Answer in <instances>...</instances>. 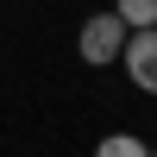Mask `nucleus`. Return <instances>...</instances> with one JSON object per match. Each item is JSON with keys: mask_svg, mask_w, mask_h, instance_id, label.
Listing matches in <instances>:
<instances>
[{"mask_svg": "<svg viewBox=\"0 0 157 157\" xmlns=\"http://www.w3.org/2000/svg\"><path fill=\"white\" fill-rule=\"evenodd\" d=\"M120 44H126V19L120 13H88L82 19V32H75V57L82 63H94V69H107V63H120Z\"/></svg>", "mask_w": 157, "mask_h": 157, "instance_id": "1", "label": "nucleus"}, {"mask_svg": "<svg viewBox=\"0 0 157 157\" xmlns=\"http://www.w3.org/2000/svg\"><path fill=\"white\" fill-rule=\"evenodd\" d=\"M120 63H126V75H132V88H138V94H157V25L126 32Z\"/></svg>", "mask_w": 157, "mask_h": 157, "instance_id": "2", "label": "nucleus"}, {"mask_svg": "<svg viewBox=\"0 0 157 157\" xmlns=\"http://www.w3.org/2000/svg\"><path fill=\"white\" fill-rule=\"evenodd\" d=\"M94 157H151V145L132 138V132H107V138L94 145Z\"/></svg>", "mask_w": 157, "mask_h": 157, "instance_id": "3", "label": "nucleus"}, {"mask_svg": "<svg viewBox=\"0 0 157 157\" xmlns=\"http://www.w3.org/2000/svg\"><path fill=\"white\" fill-rule=\"evenodd\" d=\"M113 13L126 19V32H138V25H157V0H113Z\"/></svg>", "mask_w": 157, "mask_h": 157, "instance_id": "4", "label": "nucleus"}, {"mask_svg": "<svg viewBox=\"0 0 157 157\" xmlns=\"http://www.w3.org/2000/svg\"><path fill=\"white\" fill-rule=\"evenodd\" d=\"M151 157H157V151H151Z\"/></svg>", "mask_w": 157, "mask_h": 157, "instance_id": "5", "label": "nucleus"}]
</instances>
